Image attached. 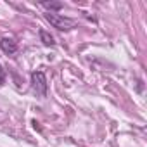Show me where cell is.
I'll return each mask as SVG.
<instances>
[{
    "label": "cell",
    "instance_id": "cell-1",
    "mask_svg": "<svg viewBox=\"0 0 147 147\" xmlns=\"http://www.w3.org/2000/svg\"><path fill=\"white\" fill-rule=\"evenodd\" d=\"M45 19L50 23V26L57 28L59 31H69L76 26V21L71 19V18H66L62 14H57V12H47L45 14Z\"/></svg>",
    "mask_w": 147,
    "mask_h": 147
},
{
    "label": "cell",
    "instance_id": "cell-2",
    "mask_svg": "<svg viewBox=\"0 0 147 147\" xmlns=\"http://www.w3.org/2000/svg\"><path fill=\"white\" fill-rule=\"evenodd\" d=\"M31 90L40 99H43L47 95V78H45L43 71H33L31 73Z\"/></svg>",
    "mask_w": 147,
    "mask_h": 147
},
{
    "label": "cell",
    "instance_id": "cell-3",
    "mask_svg": "<svg viewBox=\"0 0 147 147\" xmlns=\"http://www.w3.org/2000/svg\"><path fill=\"white\" fill-rule=\"evenodd\" d=\"M0 49H2L5 54H9V55H12L16 50H18V43L11 38V36H4L2 40H0Z\"/></svg>",
    "mask_w": 147,
    "mask_h": 147
},
{
    "label": "cell",
    "instance_id": "cell-4",
    "mask_svg": "<svg viewBox=\"0 0 147 147\" xmlns=\"http://www.w3.org/2000/svg\"><path fill=\"white\" fill-rule=\"evenodd\" d=\"M40 40H42V43L43 45H47V47H52L55 42H54V36L47 31V30H40Z\"/></svg>",
    "mask_w": 147,
    "mask_h": 147
},
{
    "label": "cell",
    "instance_id": "cell-5",
    "mask_svg": "<svg viewBox=\"0 0 147 147\" xmlns=\"http://www.w3.org/2000/svg\"><path fill=\"white\" fill-rule=\"evenodd\" d=\"M40 5L45 7V9H49V12H54V11L62 9V4H61V2H42Z\"/></svg>",
    "mask_w": 147,
    "mask_h": 147
},
{
    "label": "cell",
    "instance_id": "cell-6",
    "mask_svg": "<svg viewBox=\"0 0 147 147\" xmlns=\"http://www.w3.org/2000/svg\"><path fill=\"white\" fill-rule=\"evenodd\" d=\"M5 76H7V73H5V69L0 66V87H2L4 83H5Z\"/></svg>",
    "mask_w": 147,
    "mask_h": 147
}]
</instances>
